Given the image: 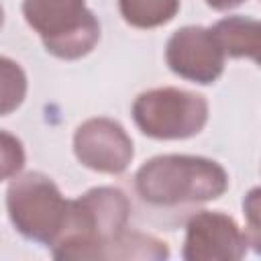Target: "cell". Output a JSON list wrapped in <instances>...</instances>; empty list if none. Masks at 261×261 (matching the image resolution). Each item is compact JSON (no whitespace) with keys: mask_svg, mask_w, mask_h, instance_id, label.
<instances>
[{"mask_svg":"<svg viewBox=\"0 0 261 261\" xmlns=\"http://www.w3.org/2000/svg\"><path fill=\"white\" fill-rule=\"evenodd\" d=\"M130 202L120 188L98 186L71 200L67 222L53 243L55 259H110L126 232Z\"/></svg>","mask_w":261,"mask_h":261,"instance_id":"1","label":"cell"},{"mask_svg":"<svg viewBox=\"0 0 261 261\" xmlns=\"http://www.w3.org/2000/svg\"><path fill=\"white\" fill-rule=\"evenodd\" d=\"M139 198L155 208H175L218 200L228 190L226 169L198 155H157L135 173Z\"/></svg>","mask_w":261,"mask_h":261,"instance_id":"2","label":"cell"},{"mask_svg":"<svg viewBox=\"0 0 261 261\" xmlns=\"http://www.w3.org/2000/svg\"><path fill=\"white\" fill-rule=\"evenodd\" d=\"M22 16L57 59H82L100 41V22L86 0H22Z\"/></svg>","mask_w":261,"mask_h":261,"instance_id":"3","label":"cell"},{"mask_svg":"<svg viewBox=\"0 0 261 261\" xmlns=\"http://www.w3.org/2000/svg\"><path fill=\"white\" fill-rule=\"evenodd\" d=\"M69 204L57 184L39 171L16 175L6 190V210L12 226L27 241L53 247L59 239Z\"/></svg>","mask_w":261,"mask_h":261,"instance_id":"4","label":"cell"},{"mask_svg":"<svg viewBox=\"0 0 261 261\" xmlns=\"http://www.w3.org/2000/svg\"><path fill=\"white\" fill-rule=\"evenodd\" d=\"M208 102L202 94L163 86L141 92L130 108L137 128L157 141L196 137L208 122Z\"/></svg>","mask_w":261,"mask_h":261,"instance_id":"5","label":"cell"},{"mask_svg":"<svg viewBox=\"0 0 261 261\" xmlns=\"http://www.w3.org/2000/svg\"><path fill=\"white\" fill-rule=\"evenodd\" d=\"M165 63L181 80L208 86L214 84L226 63V53L220 47L212 27H181L165 45Z\"/></svg>","mask_w":261,"mask_h":261,"instance_id":"6","label":"cell"},{"mask_svg":"<svg viewBox=\"0 0 261 261\" xmlns=\"http://www.w3.org/2000/svg\"><path fill=\"white\" fill-rule=\"evenodd\" d=\"M73 153L77 161L92 171L120 175L128 169L135 157V145L120 122L96 116L75 128Z\"/></svg>","mask_w":261,"mask_h":261,"instance_id":"7","label":"cell"},{"mask_svg":"<svg viewBox=\"0 0 261 261\" xmlns=\"http://www.w3.org/2000/svg\"><path fill=\"white\" fill-rule=\"evenodd\" d=\"M249 247L247 232L220 210H200L190 216L181 257L186 261H237Z\"/></svg>","mask_w":261,"mask_h":261,"instance_id":"8","label":"cell"},{"mask_svg":"<svg viewBox=\"0 0 261 261\" xmlns=\"http://www.w3.org/2000/svg\"><path fill=\"white\" fill-rule=\"evenodd\" d=\"M226 57H247L261 67V20L251 16H226L212 27Z\"/></svg>","mask_w":261,"mask_h":261,"instance_id":"9","label":"cell"},{"mask_svg":"<svg viewBox=\"0 0 261 261\" xmlns=\"http://www.w3.org/2000/svg\"><path fill=\"white\" fill-rule=\"evenodd\" d=\"M169 257V247L165 241L145 234V232H124L122 239L114 245L110 259H167Z\"/></svg>","mask_w":261,"mask_h":261,"instance_id":"10","label":"cell"},{"mask_svg":"<svg viewBox=\"0 0 261 261\" xmlns=\"http://www.w3.org/2000/svg\"><path fill=\"white\" fill-rule=\"evenodd\" d=\"M27 94V75L22 67L10 57H2V116L18 108Z\"/></svg>","mask_w":261,"mask_h":261,"instance_id":"11","label":"cell"},{"mask_svg":"<svg viewBox=\"0 0 261 261\" xmlns=\"http://www.w3.org/2000/svg\"><path fill=\"white\" fill-rule=\"evenodd\" d=\"M243 216L247 222V239L257 255H261V186L251 188L243 198Z\"/></svg>","mask_w":261,"mask_h":261,"instance_id":"12","label":"cell"},{"mask_svg":"<svg viewBox=\"0 0 261 261\" xmlns=\"http://www.w3.org/2000/svg\"><path fill=\"white\" fill-rule=\"evenodd\" d=\"M2 137V179L8 181L20 173L24 167V149L22 143L12 137L8 130L0 133Z\"/></svg>","mask_w":261,"mask_h":261,"instance_id":"13","label":"cell"},{"mask_svg":"<svg viewBox=\"0 0 261 261\" xmlns=\"http://www.w3.org/2000/svg\"><path fill=\"white\" fill-rule=\"evenodd\" d=\"M206 6H210L212 10H218V12H226V10H232L237 6H241L245 0H204Z\"/></svg>","mask_w":261,"mask_h":261,"instance_id":"14","label":"cell"}]
</instances>
